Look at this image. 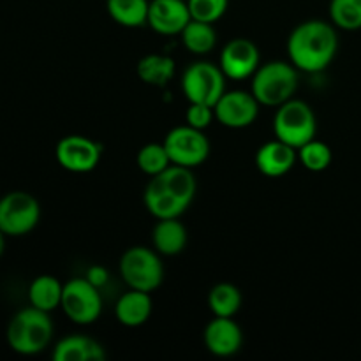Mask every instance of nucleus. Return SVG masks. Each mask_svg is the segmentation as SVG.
Returning <instances> with one entry per match:
<instances>
[{
    "label": "nucleus",
    "mask_w": 361,
    "mask_h": 361,
    "mask_svg": "<svg viewBox=\"0 0 361 361\" xmlns=\"http://www.w3.org/2000/svg\"><path fill=\"white\" fill-rule=\"evenodd\" d=\"M338 37L334 25L323 20L300 23L288 39V55L293 66L305 73H321L334 62Z\"/></svg>",
    "instance_id": "f257e3e1"
},
{
    "label": "nucleus",
    "mask_w": 361,
    "mask_h": 361,
    "mask_svg": "<svg viewBox=\"0 0 361 361\" xmlns=\"http://www.w3.org/2000/svg\"><path fill=\"white\" fill-rule=\"evenodd\" d=\"M7 344L14 353L34 356L44 351L53 337V321L49 312L27 307L14 314L7 326Z\"/></svg>",
    "instance_id": "f03ea898"
},
{
    "label": "nucleus",
    "mask_w": 361,
    "mask_h": 361,
    "mask_svg": "<svg viewBox=\"0 0 361 361\" xmlns=\"http://www.w3.org/2000/svg\"><path fill=\"white\" fill-rule=\"evenodd\" d=\"M298 88V73L291 62L274 60L257 67L252 76V94L263 106L279 108L293 99Z\"/></svg>",
    "instance_id": "7ed1b4c3"
},
{
    "label": "nucleus",
    "mask_w": 361,
    "mask_h": 361,
    "mask_svg": "<svg viewBox=\"0 0 361 361\" xmlns=\"http://www.w3.org/2000/svg\"><path fill=\"white\" fill-rule=\"evenodd\" d=\"M120 277L130 289L154 293L164 281V267L159 252L145 245H134L122 254Z\"/></svg>",
    "instance_id": "20e7f679"
},
{
    "label": "nucleus",
    "mask_w": 361,
    "mask_h": 361,
    "mask_svg": "<svg viewBox=\"0 0 361 361\" xmlns=\"http://www.w3.org/2000/svg\"><path fill=\"white\" fill-rule=\"evenodd\" d=\"M275 137L293 148H302L303 145L312 141L317 133V120L312 108L305 101L289 99L288 102L279 106L274 118Z\"/></svg>",
    "instance_id": "39448f33"
},
{
    "label": "nucleus",
    "mask_w": 361,
    "mask_h": 361,
    "mask_svg": "<svg viewBox=\"0 0 361 361\" xmlns=\"http://www.w3.org/2000/svg\"><path fill=\"white\" fill-rule=\"evenodd\" d=\"M226 74L212 62H194L182 76V90L187 101L214 108L226 92Z\"/></svg>",
    "instance_id": "423d86ee"
},
{
    "label": "nucleus",
    "mask_w": 361,
    "mask_h": 361,
    "mask_svg": "<svg viewBox=\"0 0 361 361\" xmlns=\"http://www.w3.org/2000/svg\"><path fill=\"white\" fill-rule=\"evenodd\" d=\"M39 219V201L25 190H13L0 200V231L6 236L28 235Z\"/></svg>",
    "instance_id": "0eeeda50"
},
{
    "label": "nucleus",
    "mask_w": 361,
    "mask_h": 361,
    "mask_svg": "<svg viewBox=\"0 0 361 361\" xmlns=\"http://www.w3.org/2000/svg\"><path fill=\"white\" fill-rule=\"evenodd\" d=\"M60 307L73 323L87 326V324L95 323L101 317V293H99V288H95L87 277L73 279L67 284H63Z\"/></svg>",
    "instance_id": "6e6552de"
},
{
    "label": "nucleus",
    "mask_w": 361,
    "mask_h": 361,
    "mask_svg": "<svg viewBox=\"0 0 361 361\" xmlns=\"http://www.w3.org/2000/svg\"><path fill=\"white\" fill-rule=\"evenodd\" d=\"M164 147L171 164L197 168L210 155V141L203 130L190 126H180L169 130L164 137Z\"/></svg>",
    "instance_id": "1a4fd4ad"
},
{
    "label": "nucleus",
    "mask_w": 361,
    "mask_h": 361,
    "mask_svg": "<svg viewBox=\"0 0 361 361\" xmlns=\"http://www.w3.org/2000/svg\"><path fill=\"white\" fill-rule=\"evenodd\" d=\"M101 145L80 134L62 137L55 148V157L71 173H90L101 162Z\"/></svg>",
    "instance_id": "9d476101"
},
{
    "label": "nucleus",
    "mask_w": 361,
    "mask_h": 361,
    "mask_svg": "<svg viewBox=\"0 0 361 361\" xmlns=\"http://www.w3.org/2000/svg\"><path fill=\"white\" fill-rule=\"evenodd\" d=\"M259 102L252 92L231 90L224 92L214 106L215 118L229 129H243L256 122L259 115Z\"/></svg>",
    "instance_id": "9b49d317"
},
{
    "label": "nucleus",
    "mask_w": 361,
    "mask_h": 361,
    "mask_svg": "<svg viewBox=\"0 0 361 361\" xmlns=\"http://www.w3.org/2000/svg\"><path fill=\"white\" fill-rule=\"evenodd\" d=\"M259 49L252 41L245 37H236L224 46L219 66H221L226 78L242 81L254 76V73L259 67Z\"/></svg>",
    "instance_id": "f8f14e48"
},
{
    "label": "nucleus",
    "mask_w": 361,
    "mask_h": 361,
    "mask_svg": "<svg viewBox=\"0 0 361 361\" xmlns=\"http://www.w3.org/2000/svg\"><path fill=\"white\" fill-rule=\"evenodd\" d=\"M192 20L187 0H152L148 9V25L161 35L182 34Z\"/></svg>",
    "instance_id": "ddd939ff"
},
{
    "label": "nucleus",
    "mask_w": 361,
    "mask_h": 361,
    "mask_svg": "<svg viewBox=\"0 0 361 361\" xmlns=\"http://www.w3.org/2000/svg\"><path fill=\"white\" fill-rule=\"evenodd\" d=\"M203 341L212 355L228 358L240 351L243 344V334L242 328L233 321V317L215 316L204 328Z\"/></svg>",
    "instance_id": "4468645a"
},
{
    "label": "nucleus",
    "mask_w": 361,
    "mask_h": 361,
    "mask_svg": "<svg viewBox=\"0 0 361 361\" xmlns=\"http://www.w3.org/2000/svg\"><path fill=\"white\" fill-rule=\"evenodd\" d=\"M296 148L289 147L284 141L277 140L268 141L263 147H259L256 154V166L264 176L270 178H281V176L288 175L295 166L298 154Z\"/></svg>",
    "instance_id": "2eb2a0df"
},
{
    "label": "nucleus",
    "mask_w": 361,
    "mask_h": 361,
    "mask_svg": "<svg viewBox=\"0 0 361 361\" xmlns=\"http://www.w3.org/2000/svg\"><path fill=\"white\" fill-rule=\"evenodd\" d=\"M154 310L150 293L130 289L120 296L115 307V316L120 324L127 328H137L147 323Z\"/></svg>",
    "instance_id": "dca6fc26"
},
{
    "label": "nucleus",
    "mask_w": 361,
    "mask_h": 361,
    "mask_svg": "<svg viewBox=\"0 0 361 361\" xmlns=\"http://www.w3.org/2000/svg\"><path fill=\"white\" fill-rule=\"evenodd\" d=\"M106 351L97 341L83 335H71L56 342L53 349L55 361H104Z\"/></svg>",
    "instance_id": "f3484780"
},
{
    "label": "nucleus",
    "mask_w": 361,
    "mask_h": 361,
    "mask_svg": "<svg viewBox=\"0 0 361 361\" xmlns=\"http://www.w3.org/2000/svg\"><path fill=\"white\" fill-rule=\"evenodd\" d=\"M159 185L164 187L169 194L176 197V200L182 201L183 204L190 207V203L196 197L197 190V182L192 175V169L185 168V166L171 164L169 168H166L161 175L152 176Z\"/></svg>",
    "instance_id": "a211bd4d"
},
{
    "label": "nucleus",
    "mask_w": 361,
    "mask_h": 361,
    "mask_svg": "<svg viewBox=\"0 0 361 361\" xmlns=\"http://www.w3.org/2000/svg\"><path fill=\"white\" fill-rule=\"evenodd\" d=\"M152 243L162 256H178L187 245V229L178 219H161L152 229Z\"/></svg>",
    "instance_id": "6ab92c4d"
},
{
    "label": "nucleus",
    "mask_w": 361,
    "mask_h": 361,
    "mask_svg": "<svg viewBox=\"0 0 361 361\" xmlns=\"http://www.w3.org/2000/svg\"><path fill=\"white\" fill-rule=\"evenodd\" d=\"M143 201L147 210L157 221H161V219H178L189 208L182 201L176 200L173 194H169L164 187L159 185L154 178L148 182L147 189H145Z\"/></svg>",
    "instance_id": "aec40b11"
},
{
    "label": "nucleus",
    "mask_w": 361,
    "mask_h": 361,
    "mask_svg": "<svg viewBox=\"0 0 361 361\" xmlns=\"http://www.w3.org/2000/svg\"><path fill=\"white\" fill-rule=\"evenodd\" d=\"M63 286L60 284L59 279L53 275H39L32 281L28 288V302L35 309H41L44 312L59 309L62 303Z\"/></svg>",
    "instance_id": "412c9836"
},
{
    "label": "nucleus",
    "mask_w": 361,
    "mask_h": 361,
    "mask_svg": "<svg viewBox=\"0 0 361 361\" xmlns=\"http://www.w3.org/2000/svg\"><path fill=\"white\" fill-rule=\"evenodd\" d=\"M106 9L115 23L127 28H137L148 23V0H106Z\"/></svg>",
    "instance_id": "4be33fe9"
},
{
    "label": "nucleus",
    "mask_w": 361,
    "mask_h": 361,
    "mask_svg": "<svg viewBox=\"0 0 361 361\" xmlns=\"http://www.w3.org/2000/svg\"><path fill=\"white\" fill-rule=\"evenodd\" d=\"M137 76L152 87H166L175 78V60L168 55H145L137 62Z\"/></svg>",
    "instance_id": "5701e85b"
},
{
    "label": "nucleus",
    "mask_w": 361,
    "mask_h": 361,
    "mask_svg": "<svg viewBox=\"0 0 361 361\" xmlns=\"http://www.w3.org/2000/svg\"><path fill=\"white\" fill-rule=\"evenodd\" d=\"M182 42L192 55H207L217 44V32L214 23L190 20L182 30Z\"/></svg>",
    "instance_id": "b1692460"
},
{
    "label": "nucleus",
    "mask_w": 361,
    "mask_h": 361,
    "mask_svg": "<svg viewBox=\"0 0 361 361\" xmlns=\"http://www.w3.org/2000/svg\"><path fill=\"white\" fill-rule=\"evenodd\" d=\"M242 307V293L229 282L214 286L208 295V309L217 317H233Z\"/></svg>",
    "instance_id": "393cba45"
},
{
    "label": "nucleus",
    "mask_w": 361,
    "mask_h": 361,
    "mask_svg": "<svg viewBox=\"0 0 361 361\" xmlns=\"http://www.w3.org/2000/svg\"><path fill=\"white\" fill-rule=\"evenodd\" d=\"M137 168L148 176H157L171 166L169 155L166 152L164 143H148L140 148L137 152Z\"/></svg>",
    "instance_id": "a878e982"
},
{
    "label": "nucleus",
    "mask_w": 361,
    "mask_h": 361,
    "mask_svg": "<svg viewBox=\"0 0 361 361\" xmlns=\"http://www.w3.org/2000/svg\"><path fill=\"white\" fill-rule=\"evenodd\" d=\"M330 18L331 23L342 30H360L361 0H331Z\"/></svg>",
    "instance_id": "bb28decb"
},
{
    "label": "nucleus",
    "mask_w": 361,
    "mask_h": 361,
    "mask_svg": "<svg viewBox=\"0 0 361 361\" xmlns=\"http://www.w3.org/2000/svg\"><path fill=\"white\" fill-rule=\"evenodd\" d=\"M298 159L303 164V168L312 173H319L324 171L331 164L334 154H331V148L326 143L317 141L314 137L312 141H309L302 148H298Z\"/></svg>",
    "instance_id": "cd10ccee"
},
{
    "label": "nucleus",
    "mask_w": 361,
    "mask_h": 361,
    "mask_svg": "<svg viewBox=\"0 0 361 361\" xmlns=\"http://www.w3.org/2000/svg\"><path fill=\"white\" fill-rule=\"evenodd\" d=\"M229 0H187L192 20L215 23L221 20L228 11Z\"/></svg>",
    "instance_id": "c85d7f7f"
},
{
    "label": "nucleus",
    "mask_w": 361,
    "mask_h": 361,
    "mask_svg": "<svg viewBox=\"0 0 361 361\" xmlns=\"http://www.w3.org/2000/svg\"><path fill=\"white\" fill-rule=\"evenodd\" d=\"M214 118H215V113L212 106L190 102L189 108H187V113H185L187 126L194 127V129L204 130L207 127H210L212 120Z\"/></svg>",
    "instance_id": "c756f323"
},
{
    "label": "nucleus",
    "mask_w": 361,
    "mask_h": 361,
    "mask_svg": "<svg viewBox=\"0 0 361 361\" xmlns=\"http://www.w3.org/2000/svg\"><path fill=\"white\" fill-rule=\"evenodd\" d=\"M87 279L95 286V288H101L108 282V271L102 267H92L90 270L87 271Z\"/></svg>",
    "instance_id": "7c9ffc66"
},
{
    "label": "nucleus",
    "mask_w": 361,
    "mask_h": 361,
    "mask_svg": "<svg viewBox=\"0 0 361 361\" xmlns=\"http://www.w3.org/2000/svg\"><path fill=\"white\" fill-rule=\"evenodd\" d=\"M4 250H6V235L0 231V257H2Z\"/></svg>",
    "instance_id": "2f4dec72"
}]
</instances>
